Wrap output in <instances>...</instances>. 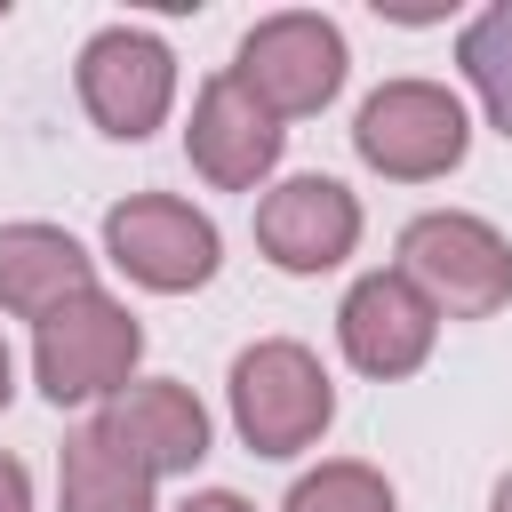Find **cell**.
<instances>
[{
    "instance_id": "5b68a950",
    "label": "cell",
    "mask_w": 512,
    "mask_h": 512,
    "mask_svg": "<svg viewBox=\"0 0 512 512\" xmlns=\"http://www.w3.org/2000/svg\"><path fill=\"white\" fill-rule=\"evenodd\" d=\"M232 80L272 112V120H296V112H320L336 88H344V32L328 16H264L248 40H240V64Z\"/></svg>"
},
{
    "instance_id": "8fae6325",
    "label": "cell",
    "mask_w": 512,
    "mask_h": 512,
    "mask_svg": "<svg viewBox=\"0 0 512 512\" xmlns=\"http://www.w3.org/2000/svg\"><path fill=\"white\" fill-rule=\"evenodd\" d=\"M96 432L112 448H128L152 480L160 472H192L208 456V408L184 384H128V392H112L104 416H96Z\"/></svg>"
},
{
    "instance_id": "4fadbf2b",
    "label": "cell",
    "mask_w": 512,
    "mask_h": 512,
    "mask_svg": "<svg viewBox=\"0 0 512 512\" xmlns=\"http://www.w3.org/2000/svg\"><path fill=\"white\" fill-rule=\"evenodd\" d=\"M64 512H152V472L88 424L64 440Z\"/></svg>"
},
{
    "instance_id": "30bf717a",
    "label": "cell",
    "mask_w": 512,
    "mask_h": 512,
    "mask_svg": "<svg viewBox=\"0 0 512 512\" xmlns=\"http://www.w3.org/2000/svg\"><path fill=\"white\" fill-rule=\"evenodd\" d=\"M184 144H192V168H200L216 192H248V184L280 160V120H272L232 72H216V80L200 88V104H192Z\"/></svg>"
},
{
    "instance_id": "7a4b0ae2",
    "label": "cell",
    "mask_w": 512,
    "mask_h": 512,
    "mask_svg": "<svg viewBox=\"0 0 512 512\" xmlns=\"http://www.w3.org/2000/svg\"><path fill=\"white\" fill-rule=\"evenodd\" d=\"M352 144L376 176H400V184H424V176H448L472 144V120L464 104L440 88V80H384L360 120H352Z\"/></svg>"
},
{
    "instance_id": "3957f363",
    "label": "cell",
    "mask_w": 512,
    "mask_h": 512,
    "mask_svg": "<svg viewBox=\"0 0 512 512\" xmlns=\"http://www.w3.org/2000/svg\"><path fill=\"white\" fill-rule=\"evenodd\" d=\"M136 352H144L136 312L112 304L104 288H88V296H72L64 312L40 320L32 368H40V392H48L56 408H72V400H112V392H128Z\"/></svg>"
},
{
    "instance_id": "ba28073f",
    "label": "cell",
    "mask_w": 512,
    "mask_h": 512,
    "mask_svg": "<svg viewBox=\"0 0 512 512\" xmlns=\"http://www.w3.org/2000/svg\"><path fill=\"white\" fill-rule=\"evenodd\" d=\"M336 336H344V360L360 376H408V368H424V352L440 336V312L408 272H368V280H352V296L336 312Z\"/></svg>"
},
{
    "instance_id": "d6986e66",
    "label": "cell",
    "mask_w": 512,
    "mask_h": 512,
    "mask_svg": "<svg viewBox=\"0 0 512 512\" xmlns=\"http://www.w3.org/2000/svg\"><path fill=\"white\" fill-rule=\"evenodd\" d=\"M496 512H512V472H504V480H496Z\"/></svg>"
},
{
    "instance_id": "52a82bcc",
    "label": "cell",
    "mask_w": 512,
    "mask_h": 512,
    "mask_svg": "<svg viewBox=\"0 0 512 512\" xmlns=\"http://www.w3.org/2000/svg\"><path fill=\"white\" fill-rule=\"evenodd\" d=\"M168 96H176V56L152 32L112 24V32H96L80 48V104H88V120L104 136H120V144L152 136L168 120Z\"/></svg>"
},
{
    "instance_id": "2e32d148",
    "label": "cell",
    "mask_w": 512,
    "mask_h": 512,
    "mask_svg": "<svg viewBox=\"0 0 512 512\" xmlns=\"http://www.w3.org/2000/svg\"><path fill=\"white\" fill-rule=\"evenodd\" d=\"M0 512H32V480L16 456H0Z\"/></svg>"
},
{
    "instance_id": "e0dca14e",
    "label": "cell",
    "mask_w": 512,
    "mask_h": 512,
    "mask_svg": "<svg viewBox=\"0 0 512 512\" xmlns=\"http://www.w3.org/2000/svg\"><path fill=\"white\" fill-rule=\"evenodd\" d=\"M176 512H256V504H240L232 488H208V496H184Z\"/></svg>"
},
{
    "instance_id": "7c38bea8",
    "label": "cell",
    "mask_w": 512,
    "mask_h": 512,
    "mask_svg": "<svg viewBox=\"0 0 512 512\" xmlns=\"http://www.w3.org/2000/svg\"><path fill=\"white\" fill-rule=\"evenodd\" d=\"M96 272H88V248L56 224H0V304L16 320H48L64 312L72 296H88Z\"/></svg>"
},
{
    "instance_id": "9a60e30c",
    "label": "cell",
    "mask_w": 512,
    "mask_h": 512,
    "mask_svg": "<svg viewBox=\"0 0 512 512\" xmlns=\"http://www.w3.org/2000/svg\"><path fill=\"white\" fill-rule=\"evenodd\" d=\"M288 512H392V488L368 464H320L288 488Z\"/></svg>"
},
{
    "instance_id": "6da1fadb",
    "label": "cell",
    "mask_w": 512,
    "mask_h": 512,
    "mask_svg": "<svg viewBox=\"0 0 512 512\" xmlns=\"http://www.w3.org/2000/svg\"><path fill=\"white\" fill-rule=\"evenodd\" d=\"M328 416H336V392H328V368L304 344L272 336V344H248L232 360V424H240V440L256 456L312 448L328 432Z\"/></svg>"
},
{
    "instance_id": "9c48e42d",
    "label": "cell",
    "mask_w": 512,
    "mask_h": 512,
    "mask_svg": "<svg viewBox=\"0 0 512 512\" xmlns=\"http://www.w3.org/2000/svg\"><path fill=\"white\" fill-rule=\"evenodd\" d=\"M360 240V200L336 176H288L280 192L256 200V248L280 272H328Z\"/></svg>"
},
{
    "instance_id": "ac0fdd59",
    "label": "cell",
    "mask_w": 512,
    "mask_h": 512,
    "mask_svg": "<svg viewBox=\"0 0 512 512\" xmlns=\"http://www.w3.org/2000/svg\"><path fill=\"white\" fill-rule=\"evenodd\" d=\"M8 392H16V368H8V344H0V408H8Z\"/></svg>"
},
{
    "instance_id": "8992f818",
    "label": "cell",
    "mask_w": 512,
    "mask_h": 512,
    "mask_svg": "<svg viewBox=\"0 0 512 512\" xmlns=\"http://www.w3.org/2000/svg\"><path fill=\"white\" fill-rule=\"evenodd\" d=\"M104 248L128 280L160 288V296H184L200 280H216V224L192 208V200H168V192H136L104 216Z\"/></svg>"
},
{
    "instance_id": "5bb4252c",
    "label": "cell",
    "mask_w": 512,
    "mask_h": 512,
    "mask_svg": "<svg viewBox=\"0 0 512 512\" xmlns=\"http://www.w3.org/2000/svg\"><path fill=\"white\" fill-rule=\"evenodd\" d=\"M456 64L472 72V88H480L488 120L512 136V0L464 24V40H456Z\"/></svg>"
},
{
    "instance_id": "277c9868",
    "label": "cell",
    "mask_w": 512,
    "mask_h": 512,
    "mask_svg": "<svg viewBox=\"0 0 512 512\" xmlns=\"http://www.w3.org/2000/svg\"><path fill=\"white\" fill-rule=\"evenodd\" d=\"M400 272L432 296V312H456V320H488L512 296L504 232L480 224V216H456V208H432L400 232Z\"/></svg>"
}]
</instances>
